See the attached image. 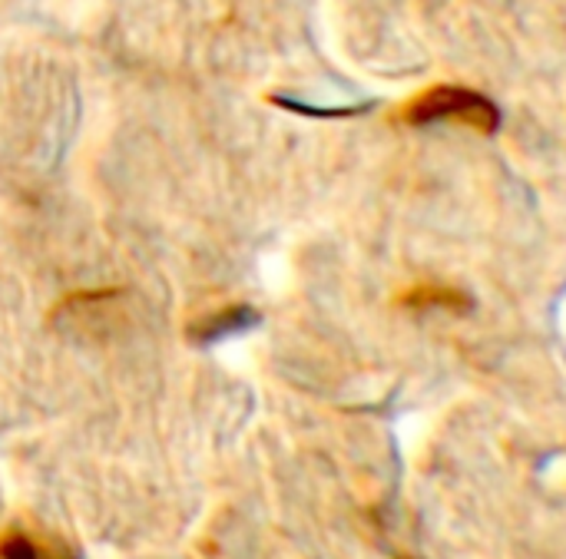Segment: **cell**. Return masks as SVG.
<instances>
[{"mask_svg": "<svg viewBox=\"0 0 566 559\" xmlns=\"http://www.w3.org/2000/svg\"><path fill=\"white\" fill-rule=\"evenodd\" d=\"M401 119L408 126H438V123H454L468 126L481 136H491L501 129V106L484 96L481 89L458 86V83H438L421 89L401 106Z\"/></svg>", "mask_w": 566, "mask_h": 559, "instance_id": "cell-1", "label": "cell"}, {"mask_svg": "<svg viewBox=\"0 0 566 559\" xmlns=\"http://www.w3.org/2000/svg\"><path fill=\"white\" fill-rule=\"evenodd\" d=\"M275 106L289 109V113H298V116H312V119H348V116H361L371 109V103H355V106H312V103H302L289 93H272L269 96Z\"/></svg>", "mask_w": 566, "mask_h": 559, "instance_id": "cell-5", "label": "cell"}, {"mask_svg": "<svg viewBox=\"0 0 566 559\" xmlns=\"http://www.w3.org/2000/svg\"><path fill=\"white\" fill-rule=\"evenodd\" d=\"M0 559H80V553L70 544L53 540L46 534L10 527L0 537Z\"/></svg>", "mask_w": 566, "mask_h": 559, "instance_id": "cell-4", "label": "cell"}, {"mask_svg": "<svg viewBox=\"0 0 566 559\" xmlns=\"http://www.w3.org/2000/svg\"><path fill=\"white\" fill-rule=\"evenodd\" d=\"M398 305L408 312H448V315H468L471 312V295L451 282H415L398 295Z\"/></svg>", "mask_w": 566, "mask_h": 559, "instance_id": "cell-3", "label": "cell"}, {"mask_svg": "<svg viewBox=\"0 0 566 559\" xmlns=\"http://www.w3.org/2000/svg\"><path fill=\"white\" fill-rule=\"evenodd\" d=\"M259 325H262L259 308H252L245 302H235V305H222V308L206 312L196 321H189L186 325V338L192 345H219V341L245 335V331H252Z\"/></svg>", "mask_w": 566, "mask_h": 559, "instance_id": "cell-2", "label": "cell"}]
</instances>
